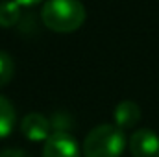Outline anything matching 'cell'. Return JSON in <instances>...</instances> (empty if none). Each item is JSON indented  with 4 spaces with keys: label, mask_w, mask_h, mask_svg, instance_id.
<instances>
[{
    "label": "cell",
    "mask_w": 159,
    "mask_h": 157,
    "mask_svg": "<svg viewBox=\"0 0 159 157\" xmlns=\"http://www.w3.org/2000/svg\"><path fill=\"white\" fill-rule=\"evenodd\" d=\"M50 129H52L50 120L41 113H28L20 120V131L32 142H41V141L46 142L48 137L52 135Z\"/></svg>",
    "instance_id": "4"
},
{
    "label": "cell",
    "mask_w": 159,
    "mask_h": 157,
    "mask_svg": "<svg viewBox=\"0 0 159 157\" xmlns=\"http://www.w3.org/2000/svg\"><path fill=\"white\" fill-rule=\"evenodd\" d=\"M19 6H22V7H30V6H35V4H39L41 0H15Z\"/></svg>",
    "instance_id": "11"
},
{
    "label": "cell",
    "mask_w": 159,
    "mask_h": 157,
    "mask_svg": "<svg viewBox=\"0 0 159 157\" xmlns=\"http://www.w3.org/2000/svg\"><path fill=\"white\" fill-rule=\"evenodd\" d=\"M141 120V107L131 102V100H124L115 107V124L120 129H129L135 128Z\"/></svg>",
    "instance_id": "6"
},
{
    "label": "cell",
    "mask_w": 159,
    "mask_h": 157,
    "mask_svg": "<svg viewBox=\"0 0 159 157\" xmlns=\"http://www.w3.org/2000/svg\"><path fill=\"white\" fill-rule=\"evenodd\" d=\"M85 7L80 0H46L41 7L43 24L56 34H72L85 22Z\"/></svg>",
    "instance_id": "1"
},
{
    "label": "cell",
    "mask_w": 159,
    "mask_h": 157,
    "mask_svg": "<svg viewBox=\"0 0 159 157\" xmlns=\"http://www.w3.org/2000/svg\"><path fill=\"white\" fill-rule=\"evenodd\" d=\"M133 157H159V137L150 129H137L129 139Z\"/></svg>",
    "instance_id": "5"
},
{
    "label": "cell",
    "mask_w": 159,
    "mask_h": 157,
    "mask_svg": "<svg viewBox=\"0 0 159 157\" xmlns=\"http://www.w3.org/2000/svg\"><path fill=\"white\" fill-rule=\"evenodd\" d=\"M126 148V135L117 124H100L93 128L83 141L85 157H120Z\"/></svg>",
    "instance_id": "2"
},
{
    "label": "cell",
    "mask_w": 159,
    "mask_h": 157,
    "mask_svg": "<svg viewBox=\"0 0 159 157\" xmlns=\"http://www.w3.org/2000/svg\"><path fill=\"white\" fill-rule=\"evenodd\" d=\"M0 157H30L26 152L22 150H15V148H9V150H2Z\"/></svg>",
    "instance_id": "10"
},
{
    "label": "cell",
    "mask_w": 159,
    "mask_h": 157,
    "mask_svg": "<svg viewBox=\"0 0 159 157\" xmlns=\"http://www.w3.org/2000/svg\"><path fill=\"white\" fill-rule=\"evenodd\" d=\"M43 157H80V146L70 133L54 131L43 146Z\"/></svg>",
    "instance_id": "3"
},
{
    "label": "cell",
    "mask_w": 159,
    "mask_h": 157,
    "mask_svg": "<svg viewBox=\"0 0 159 157\" xmlns=\"http://www.w3.org/2000/svg\"><path fill=\"white\" fill-rule=\"evenodd\" d=\"M13 74H15V63H13L11 56L6 54L4 50H0V89L11 81Z\"/></svg>",
    "instance_id": "9"
},
{
    "label": "cell",
    "mask_w": 159,
    "mask_h": 157,
    "mask_svg": "<svg viewBox=\"0 0 159 157\" xmlns=\"http://www.w3.org/2000/svg\"><path fill=\"white\" fill-rule=\"evenodd\" d=\"M15 124H17V113L13 104L7 98L0 96V139H6L13 131Z\"/></svg>",
    "instance_id": "7"
},
{
    "label": "cell",
    "mask_w": 159,
    "mask_h": 157,
    "mask_svg": "<svg viewBox=\"0 0 159 157\" xmlns=\"http://www.w3.org/2000/svg\"><path fill=\"white\" fill-rule=\"evenodd\" d=\"M20 7L15 0L0 2V28H11L20 20Z\"/></svg>",
    "instance_id": "8"
}]
</instances>
